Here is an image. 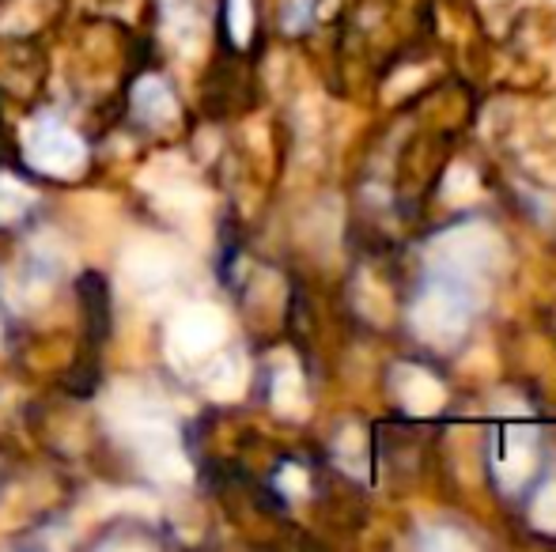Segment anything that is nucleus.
<instances>
[{
	"label": "nucleus",
	"instance_id": "1",
	"mask_svg": "<svg viewBox=\"0 0 556 552\" xmlns=\"http://www.w3.org/2000/svg\"><path fill=\"white\" fill-rule=\"evenodd\" d=\"M500 254H504V243L492 228L484 223H462V228H451L446 235H440L428 251V277H440L446 284L462 287V292L484 299V284H489L492 269H496Z\"/></svg>",
	"mask_w": 556,
	"mask_h": 552
},
{
	"label": "nucleus",
	"instance_id": "2",
	"mask_svg": "<svg viewBox=\"0 0 556 552\" xmlns=\"http://www.w3.org/2000/svg\"><path fill=\"white\" fill-rule=\"evenodd\" d=\"M481 307V299L462 287L446 284L440 277H428L420 299L409 310V325L425 345L432 348H451L462 341V333L469 330V318Z\"/></svg>",
	"mask_w": 556,
	"mask_h": 552
},
{
	"label": "nucleus",
	"instance_id": "3",
	"mask_svg": "<svg viewBox=\"0 0 556 552\" xmlns=\"http://www.w3.org/2000/svg\"><path fill=\"white\" fill-rule=\"evenodd\" d=\"M23 155L30 167L50 178H76L88 167V144L58 114H35L23 126Z\"/></svg>",
	"mask_w": 556,
	"mask_h": 552
},
{
	"label": "nucleus",
	"instance_id": "4",
	"mask_svg": "<svg viewBox=\"0 0 556 552\" xmlns=\"http://www.w3.org/2000/svg\"><path fill=\"white\" fill-rule=\"evenodd\" d=\"M122 420V435L132 450L140 454V462L155 473V477H190V465H186L182 450H178L175 427L167 416H160L155 409H125Z\"/></svg>",
	"mask_w": 556,
	"mask_h": 552
},
{
	"label": "nucleus",
	"instance_id": "5",
	"mask_svg": "<svg viewBox=\"0 0 556 552\" xmlns=\"http://www.w3.org/2000/svg\"><path fill=\"white\" fill-rule=\"evenodd\" d=\"M61 269H65V254H61V246H53L50 235L35 239V243L23 251V258L15 261L12 277L4 280L12 307L23 310V307L42 303L46 295L53 292V284L61 280Z\"/></svg>",
	"mask_w": 556,
	"mask_h": 552
},
{
	"label": "nucleus",
	"instance_id": "6",
	"mask_svg": "<svg viewBox=\"0 0 556 552\" xmlns=\"http://www.w3.org/2000/svg\"><path fill=\"white\" fill-rule=\"evenodd\" d=\"M227 341V318L216 307H186L167 330V352L175 363H201Z\"/></svg>",
	"mask_w": 556,
	"mask_h": 552
},
{
	"label": "nucleus",
	"instance_id": "7",
	"mask_svg": "<svg viewBox=\"0 0 556 552\" xmlns=\"http://www.w3.org/2000/svg\"><path fill=\"white\" fill-rule=\"evenodd\" d=\"M538 465V442L534 432L527 427H511L504 432V442L496 447V480L504 492H519L522 485L530 480Z\"/></svg>",
	"mask_w": 556,
	"mask_h": 552
},
{
	"label": "nucleus",
	"instance_id": "8",
	"mask_svg": "<svg viewBox=\"0 0 556 552\" xmlns=\"http://www.w3.org/2000/svg\"><path fill=\"white\" fill-rule=\"evenodd\" d=\"M122 269H125V280H129L137 292L155 295V292H163V287H170L175 258H170L163 246H137Z\"/></svg>",
	"mask_w": 556,
	"mask_h": 552
},
{
	"label": "nucleus",
	"instance_id": "9",
	"mask_svg": "<svg viewBox=\"0 0 556 552\" xmlns=\"http://www.w3.org/2000/svg\"><path fill=\"white\" fill-rule=\"evenodd\" d=\"M132 118L148 129H163L178 118L175 91L160 80V76H144V80L132 88Z\"/></svg>",
	"mask_w": 556,
	"mask_h": 552
},
{
	"label": "nucleus",
	"instance_id": "10",
	"mask_svg": "<svg viewBox=\"0 0 556 552\" xmlns=\"http://www.w3.org/2000/svg\"><path fill=\"white\" fill-rule=\"evenodd\" d=\"M394 390H397V401H402L413 416L440 413L443 401H446L443 383H435V378L428 375V371H420V368H397Z\"/></svg>",
	"mask_w": 556,
	"mask_h": 552
},
{
	"label": "nucleus",
	"instance_id": "11",
	"mask_svg": "<svg viewBox=\"0 0 556 552\" xmlns=\"http://www.w3.org/2000/svg\"><path fill=\"white\" fill-rule=\"evenodd\" d=\"M205 30V15H201L198 0H163V35L175 46H190Z\"/></svg>",
	"mask_w": 556,
	"mask_h": 552
},
{
	"label": "nucleus",
	"instance_id": "12",
	"mask_svg": "<svg viewBox=\"0 0 556 552\" xmlns=\"http://www.w3.org/2000/svg\"><path fill=\"white\" fill-rule=\"evenodd\" d=\"M273 409L280 416L307 413V394H303V375L295 368V360H285V368L273 371Z\"/></svg>",
	"mask_w": 556,
	"mask_h": 552
},
{
	"label": "nucleus",
	"instance_id": "13",
	"mask_svg": "<svg viewBox=\"0 0 556 552\" xmlns=\"http://www.w3.org/2000/svg\"><path fill=\"white\" fill-rule=\"evenodd\" d=\"M201 383H205V390L213 394V398L231 401V398H239L242 386H247V363H242L239 356H220V360L205 371Z\"/></svg>",
	"mask_w": 556,
	"mask_h": 552
},
{
	"label": "nucleus",
	"instance_id": "14",
	"mask_svg": "<svg viewBox=\"0 0 556 552\" xmlns=\"http://www.w3.org/2000/svg\"><path fill=\"white\" fill-rule=\"evenodd\" d=\"M333 454H337V462H341L344 473H356V477H364V473H367V435L359 432L356 424H349L341 435H337Z\"/></svg>",
	"mask_w": 556,
	"mask_h": 552
},
{
	"label": "nucleus",
	"instance_id": "15",
	"mask_svg": "<svg viewBox=\"0 0 556 552\" xmlns=\"http://www.w3.org/2000/svg\"><path fill=\"white\" fill-rule=\"evenodd\" d=\"M30 208H35V190H27L20 178H0V223H20Z\"/></svg>",
	"mask_w": 556,
	"mask_h": 552
},
{
	"label": "nucleus",
	"instance_id": "16",
	"mask_svg": "<svg viewBox=\"0 0 556 552\" xmlns=\"http://www.w3.org/2000/svg\"><path fill=\"white\" fill-rule=\"evenodd\" d=\"M440 193H443L446 205H469V201L481 193V178H477V170L466 167V163H454V167L446 170Z\"/></svg>",
	"mask_w": 556,
	"mask_h": 552
},
{
	"label": "nucleus",
	"instance_id": "17",
	"mask_svg": "<svg viewBox=\"0 0 556 552\" xmlns=\"http://www.w3.org/2000/svg\"><path fill=\"white\" fill-rule=\"evenodd\" d=\"M356 307L364 310L371 322H390V292L371 273L356 280Z\"/></svg>",
	"mask_w": 556,
	"mask_h": 552
},
{
	"label": "nucleus",
	"instance_id": "18",
	"mask_svg": "<svg viewBox=\"0 0 556 552\" xmlns=\"http://www.w3.org/2000/svg\"><path fill=\"white\" fill-rule=\"evenodd\" d=\"M227 30L239 46L250 42V30H254V8L250 0H227Z\"/></svg>",
	"mask_w": 556,
	"mask_h": 552
},
{
	"label": "nucleus",
	"instance_id": "19",
	"mask_svg": "<svg viewBox=\"0 0 556 552\" xmlns=\"http://www.w3.org/2000/svg\"><path fill=\"white\" fill-rule=\"evenodd\" d=\"M530 523L542 534H556V480L538 492L534 508H530Z\"/></svg>",
	"mask_w": 556,
	"mask_h": 552
},
{
	"label": "nucleus",
	"instance_id": "20",
	"mask_svg": "<svg viewBox=\"0 0 556 552\" xmlns=\"http://www.w3.org/2000/svg\"><path fill=\"white\" fill-rule=\"evenodd\" d=\"M420 545H425V549H435V552H440V549H469V545H473V541H469V538H462V534L458 530H443V526H435V530H425V534H420Z\"/></svg>",
	"mask_w": 556,
	"mask_h": 552
},
{
	"label": "nucleus",
	"instance_id": "21",
	"mask_svg": "<svg viewBox=\"0 0 556 552\" xmlns=\"http://www.w3.org/2000/svg\"><path fill=\"white\" fill-rule=\"evenodd\" d=\"M311 12H315V0H288L285 27L288 30H303L311 23Z\"/></svg>",
	"mask_w": 556,
	"mask_h": 552
},
{
	"label": "nucleus",
	"instance_id": "22",
	"mask_svg": "<svg viewBox=\"0 0 556 552\" xmlns=\"http://www.w3.org/2000/svg\"><path fill=\"white\" fill-rule=\"evenodd\" d=\"M420 84H425V68H405V73L397 76V80H394V84H390V88H387V95H390V99H402L405 91L420 88Z\"/></svg>",
	"mask_w": 556,
	"mask_h": 552
},
{
	"label": "nucleus",
	"instance_id": "23",
	"mask_svg": "<svg viewBox=\"0 0 556 552\" xmlns=\"http://www.w3.org/2000/svg\"><path fill=\"white\" fill-rule=\"evenodd\" d=\"M280 488H285L288 496H303L307 492V473H303L300 465H288V470L280 473Z\"/></svg>",
	"mask_w": 556,
	"mask_h": 552
}]
</instances>
